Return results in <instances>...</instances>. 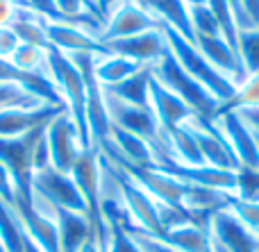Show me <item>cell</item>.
<instances>
[{
  "label": "cell",
  "instance_id": "24",
  "mask_svg": "<svg viewBox=\"0 0 259 252\" xmlns=\"http://www.w3.org/2000/svg\"><path fill=\"white\" fill-rule=\"evenodd\" d=\"M0 241L7 252H25V230L12 205L0 198Z\"/></svg>",
  "mask_w": 259,
  "mask_h": 252
},
{
  "label": "cell",
  "instance_id": "19",
  "mask_svg": "<svg viewBox=\"0 0 259 252\" xmlns=\"http://www.w3.org/2000/svg\"><path fill=\"white\" fill-rule=\"evenodd\" d=\"M146 12H150L159 23L168 25L180 36L193 43V27L189 18V5L184 0H137Z\"/></svg>",
  "mask_w": 259,
  "mask_h": 252
},
{
  "label": "cell",
  "instance_id": "8",
  "mask_svg": "<svg viewBox=\"0 0 259 252\" xmlns=\"http://www.w3.org/2000/svg\"><path fill=\"white\" fill-rule=\"evenodd\" d=\"M207 230L216 252H259V234L248 230L228 207L211 214Z\"/></svg>",
  "mask_w": 259,
  "mask_h": 252
},
{
  "label": "cell",
  "instance_id": "18",
  "mask_svg": "<svg viewBox=\"0 0 259 252\" xmlns=\"http://www.w3.org/2000/svg\"><path fill=\"white\" fill-rule=\"evenodd\" d=\"M105 45L109 48L112 55H121V57L134 59V62L146 64V66H152L166 53V48H168L161 27L159 30H148V32H141V34L127 36V39L109 41Z\"/></svg>",
  "mask_w": 259,
  "mask_h": 252
},
{
  "label": "cell",
  "instance_id": "27",
  "mask_svg": "<svg viewBox=\"0 0 259 252\" xmlns=\"http://www.w3.org/2000/svg\"><path fill=\"white\" fill-rule=\"evenodd\" d=\"M9 62H12L16 68L27 71V73L46 71V50L36 48V45H30V43H21Z\"/></svg>",
  "mask_w": 259,
  "mask_h": 252
},
{
  "label": "cell",
  "instance_id": "5",
  "mask_svg": "<svg viewBox=\"0 0 259 252\" xmlns=\"http://www.w3.org/2000/svg\"><path fill=\"white\" fill-rule=\"evenodd\" d=\"M41 130H34L25 136H16V139H3L0 136V164L12 175L16 193L30 200H32V175H34L32 148H34V141L41 134Z\"/></svg>",
  "mask_w": 259,
  "mask_h": 252
},
{
  "label": "cell",
  "instance_id": "13",
  "mask_svg": "<svg viewBox=\"0 0 259 252\" xmlns=\"http://www.w3.org/2000/svg\"><path fill=\"white\" fill-rule=\"evenodd\" d=\"M211 121L219 125V130L223 132L225 141L230 143L234 157H237L239 166L248 168H259V148L252 130L239 118L237 112H216V116Z\"/></svg>",
  "mask_w": 259,
  "mask_h": 252
},
{
  "label": "cell",
  "instance_id": "9",
  "mask_svg": "<svg viewBox=\"0 0 259 252\" xmlns=\"http://www.w3.org/2000/svg\"><path fill=\"white\" fill-rule=\"evenodd\" d=\"M44 134H46V143H48V150H50V164L57 171L71 173L73 164H75V159L82 153V145H80V136H77V130H75V123L71 121L68 112H62L59 116H55L46 125Z\"/></svg>",
  "mask_w": 259,
  "mask_h": 252
},
{
  "label": "cell",
  "instance_id": "1",
  "mask_svg": "<svg viewBox=\"0 0 259 252\" xmlns=\"http://www.w3.org/2000/svg\"><path fill=\"white\" fill-rule=\"evenodd\" d=\"M46 75L57 86L59 95H62L64 105H66L68 116L75 123L82 150L94 148L91 145L89 125H87V86H84L80 71L75 68V64L62 50L50 48V50H46Z\"/></svg>",
  "mask_w": 259,
  "mask_h": 252
},
{
  "label": "cell",
  "instance_id": "28",
  "mask_svg": "<svg viewBox=\"0 0 259 252\" xmlns=\"http://www.w3.org/2000/svg\"><path fill=\"white\" fill-rule=\"evenodd\" d=\"M39 98H34L32 93H27L23 86L18 84H3L0 82V109H12V107H41Z\"/></svg>",
  "mask_w": 259,
  "mask_h": 252
},
{
  "label": "cell",
  "instance_id": "32",
  "mask_svg": "<svg viewBox=\"0 0 259 252\" xmlns=\"http://www.w3.org/2000/svg\"><path fill=\"white\" fill-rule=\"evenodd\" d=\"M130 234L137 239V243L141 245L143 252H180V250H175L173 245H168L166 241H161L159 236H155V234H146V232H139V230L130 232Z\"/></svg>",
  "mask_w": 259,
  "mask_h": 252
},
{
  "label": "cell",
  "instance_id": "14",
  "mask_svg": "<svg viewBox=\"0 0 259 252\" xmlns=\"http://www.w3.org/2000/svg\"><path fill=\"white\" fill-rule=\"evenodd\" d=\"M16 216L21 218V225L25 230V234L34 241L44 252H62L59 248V236H57V227H55L53 218L46 212L34 207L30 198H23V195H14L12 203Z\"/></svg>",
  "mask_w": 259,
  "mask_h": 252
},
{
  "label": "cell",
  "instance_id": "26",
  "mask_svg": "<svg viewBox=\"0 0 259 252\" xmlns=\"http://www.w3.org/2000/svg\"><path fill=\"white\" fill-rule=\"evenodd\" d=\"M189 18H191V27H193V39L196 36H223L219 21H216V16L211 14V9L207 5L189 7Z\"/></svg>",
  "mask_w": 259,
  "mask_h": 252
},
{
  "label": "cell",
  "instance_id": "34",
  "mask_svg": "<svg viewBox=\"0 0 259 252\" xmlns=\"http://www.w3.org/2000/svg\"><path fill=\"white\" fill-rule=\"evenodd\" d=\"M18 45H21V39L16 36V32H14L9 25L0 27V57L12 59V55L16 53Z\"/></svg>",
  "mask_w": 259,
  "mask_h": 252
},
{
  "label": "cell",
  "instance_id": "4",
  "mask_svg": "<svg viewBox=\"0 0 259 252\" xmlns=\"http://www.w3.org/2000/svg\"><path fill=\"white\" fill-rule=\"evenodd\" d=\"M32 195L71 212L87 214V203L80 186L71 177V173L57 171L55 166H48L44 171H36L32 175Z\"/></svg>",
  "mask_w": 259,
  "mask_h": 252
},
{
  "label": "cell",
  "instance_id": "21",
  "mask_svg": "<svg viewBox=\"0 0 259 252\" xmlns=\"http://www.w3.org/2000/svg\"><path fill=\"white\" fill-rule=\"evenodd\" d=\"M150 80H152V73L150 66L141 68L139 73H134L132 77L123 80L121 84H114V86H103L109 95L114 98L123 100L127 105H137V107H150Z\"/></svg>",
  "mask_w": 259,
  "mask_h": 252
},
{
  "label": "cell",
  "instance_id": "12",
  "mask_svg": "<svg viewBox=\"0 0 259 252\" xmlns=\"http://www.w3.org/2000/svg\"><path fill=\"white\" fill-rule=\"evenodd\" d=\"M62 112H66V107H59V105L0 109V136H3V139L25 136V134H30V132L46 127Z\"/></svg>",
  "mask_w": 259,
  "mask_h": 252
},
{
  "label": "cell",
  "instance_id": "11",
  "mask_svg": "<svg viewBox=\"0 0 259 252\" xmlns=\"http://www.w3.org/2000/svg\"><path fill=\"white\" fill-rule=\"evenodd\" d=\"M187 123L191 125L193 134H196V139H198L205 166L223 168V171H237L239 168L237 157H234L230 143L225 141L223 132L219 130V125H216L211 118H202L196 114V116Z\"/></svg>",
  "mask_w": 259,
  "mask_h": 252
},
{
  "label": "cell",
  "instance_id": "41",
  "mask_svg": "<svg viewBox=\"0 0 259 252\" xmlns=\"http://www.w3.org/2000/svg\"><path fill=\"white\" fill-rule=\"evenodd\" d=\"M0 252H7V250H5V245H3V241H0Z\"/></svg>",
  "mask_w": 259,
  "mask_h": 252
},
{
  "label": "cell",
  "instance_id": "25",
  "mask_svg": "<svg viewBox=\"0 0 259 252\" xmlns=\"http://www.w3.org/2000/svg\"><path fill=\"white\" fill-rule=\"evenodd\" d=\"M250 107H259V75H248V80L237 89L234 98L221 105L219 112H239Z\"/></svg>",
  "mask_w": 259,
  "mask_h": 252
},
{
  "label": "cell",
  "instance_id": "15",
  "mask_svg": "<svg viewBox=\"0 0 259 252\" xmlns=\"http://www.w3.org/2000/svg\"><path fill=\"white\" fill-rule=\"evenodd\" d=\"M193 45H196V48L207 57V62H209L216 71L223 73L237 89L248 80V73H246V68H243L239 53L223 39V36H196V39H193Z\"/></svg>",
  "mask_w": 259,
  "mask_h": 252
},
{
  "label": "cell",
  "instance_id": "20",
  "mask_svg": "<svg viewBox=\"0 0 259 252\" xmlns=\"http://www.w3.org/2000/svg\"><path fill=\"white\" fill-rule=\"evenodd\" d=\"M159 239L180 252H216L209 230L202 223H184L180 227L161 232Z\"/></svg>",
  "mask_w": 259,
  "mask_h": 252
},
{
  "label": "cell",
  "instance_id": "10",
  "mask_svg": "<svg viewBox=\"0 0 259 252\" xmlns=\"http://www.w3.org/2000/svg\"><path fill=\"white\" fill-rule=\"evenodd\" d=\"M41 23H44L48 43L53 45V48L62 50L64 55L91 53V55H98V57L112 55L107 45L91 30H87V27L73 25V23H62V21H48V18H41Z\"/></svg>",
  "mask_w": 259,
  "mask_h": 252
},
{
  "label": "cell",
  "instance_id": "38",
  "mask_svg": "<svg viewBox=\"0 0 259 252\" xmlns=\"http://www.w3.org/2000/svg\"><path fill=\"white\" fill-rule=\"evenodd\" d=\"M239 118L250 127L255 134H259V107H250V109H239Z\"/></svg>",
  "mask_w": 259,
  "mask_h": 252
},
{
  "label": "cell",
  "instance_id": "17",
  "mask_svg": "<svg viewBox=\"0 0 259 252\" xmlns=\"http://www.w3.org/2000/svg\"><path fill=\"white\" fill-rule=\"evenodd\" d=\"M150 109L166 134H170L173 130H178L180 125H184L196 116V112L182 98H178L173 91L161 86L155 77L150 80Z\"/></svg>",
  "mask_w": 259,
  "mask_h": 252
},
{
  "label": "cell",
  "instance_id": "3",
  "mask_svg": "<svg viewBox=\"0 0 259 252\" xmlns=\"http://www.w3.org/2000/svg\"><path fill=\"white\" fill-rule=\"evenodd\" d=\"M150 73L161 86H166V89L173 91L178 98H182L198 116H202V118L216 116L221 103L200 84V82H196L182 66H180L178 59L173 57V53H170L168 48H166V53L150 66Z\"/></svg>",
  "mask_w": 259,
  "mask_h": 252
},
{
  "label": "cell",
  "instance_id": "22",
  "mask_svg": "<svg viewBox=\"0 0 259 252\" xmlns=\"http://www.w3.org/2000/svg\"><path fill=\"white\" fill-rule=\"evenodd\" d=\"M168 150H170V159L175 164H182V166H205L200 155V145H198V139L189 123L180 125L178 130H173L168 134Z\"/></svg>",
  "mask_w": 259,
  "mask_h": 252
},
{
  "label": "cell",
  "instance_id": "36",
  "mask_svg": "<svg viewBox=\"0 0 259 252\" xmlns=\"http://www.w3.org/2000/svg\"><path fill=\"white\" fill-rule=\"evenodd\" d=\"M228 5H230V9H232V14H234V23H237V30H239V32L257 30V27L250 23V18L246 16V12H243L241 0H228Z\"/></svg>",
  "mask_w": 259,
  "mask_h": 252
},
{
  "label": "cell",
  "instance_id": "16",
  "mask_svg": "<svg viewBox=\"0 0 259 252\" xmlns=\"http://www.w3.org/2000/svg\"><path fill=\"white\" fill-rule=\"evenodd\" d=\"M164 173L173 175L175 180L184 182L191 186H202V189H211V191H221V193H234L237 189V177L234 171H223V168H214V166H182V164H161Z\"/></svg>",
  "mask_w": 259,
  "mask_h": 252
},
{
  "label": "cell",
  "instance_id": "29",
  "mask_svg": "<svg viewBox=\"0 0 259 252\" xmlns=\"http://www.w3.org/2000/svg\"><path fill=\"white\" fill-rule=\"evenodd\" d=\"M237 177V189L234 195L241 200H250V203H259V168H248L239 166L234 171Z\"/></svg>",
  "mask_w": 259,
  "mask_h": 252
},
{
  "label": "cell",
  "instance_id": "31",
  "mask_svg": "<svg viewBox=\"0 0 259 252\" xmlns=\"http://www.w3.org/2000/svg\"><path fill=\"white\" fill-rule=\"evenodd\" d=\"M109 230H112V243H109L107 252H143L137 239L121 225H109Z\"/></svg>",
  "mask_w": 259,
  "mask_h": 252
},
{
  "label": "cell",
  "instance_id": "7",
  "mask_svg": "<svg viewBox=\"0 0 259 252\" xmlns=\"http://www.w3.org/2000/svg\"><path fill=\"white\" fill-rule=\"evenodd\" d=\"M159 27L161 23L150 12H146L137 0H121L109 9L105 30L100 32L98 39L103 43H109V41L127 39V36L141 34L148 30H159Z\"/></svg>",
  "mask_w": 259,
  "mask_h": 252
},
{
  "label": "cell",
  "instance_id": "40",
  "mask_svg": "<svg viewBox=\"0 0 259 252\" xmlns=\"http://www.w3.org/2000/svg\"><path fill=\"white\" fill-rule=\"evenodd\" d=\"M80 252H100V250H98V245H96V243H89L84 250H80Z\"/></svg>",
  "mask_w": 259,
  "mask_h": 252
},
{
  "label": "cell",
  "instance_id": "23",
  "mask_svg": "<svg viewBox=\"0 0 259 252\" xmlns=\"http://www.w3.org/2000/svg\"><path fill=\"white\" fill-rule=\"evenodd\" d=\"M146 68V64H139L134 59L121 57V55H105V57H96V77H98L100 86H114L121 84L123 80L132 77Z\"/></svg>",
  "mask_w": 259,
  "mask_h": 252
},
{
  "label": "cell",
  "instance_id": "39",
  "mask_svg": "<svg viewBox=\"0 0 259 252\" xmlns=\"http://www.w3.org/2000/svg\"><path fill=\"white\" fill-rule=\"evenodd\" d=\"M25 252H44V250H41V248H39V245H36V243H34V241H32V239H30V236H27V234H25Z\"/></svg>",
  "mask_w": 259,
  "mask_h": 252
},
{
  "label": "cell",
  "instance_id": "2",
  "mask_svg": "<svg viewBox=\"0 0 259 252\" xmlns=\"http://www.w3.org/2000/svg\"><path fill=\"white\" fill-rule=\"evenodd\" d=\"M161 32H164L166 45H168V50L173 53V57L178 59V64L193 77V80L200 82V84L205 86V89L209 91L221 105L230 103V100L234 98L237 86H234L221 71H216V68L207 62L205 55H202L191 41H187L184 36H180L178 32L170 30V27L164 25V23H161Z\"/></svg>",
  "mask_w": 259,
  "mask_h": 252
},
{
  "label": "cell",
  "instance_id": "6",
  "mask_svg": "<svg viewBox=\"0 0 259 252\" xmlns=\"http://www.w3.org/2000/svg\"><path fill=\"white\" fill-rule=\"evenodd\" d=\"M32 203H34L36 209L46 212L53 218L55 227H57L62 252H80L89 243H94V230H91V223L87 218V214L71 212V209H64V207H55V205L46 203V200L36 198V195H32Z\"/></svg>",
  "mask_w": 259,
  "mask_h": 252
},
{
  "label": "cell",
  "instance_id": "30",
  "mask_svg": "<svg viewBox=\"0 0 259 252\" xmlns=\"http://www.w3.org/2000/svg\"><path fill=\"white\" fill-rule=\"evenodd\" d=\"M228 209L255 234H259V203H250V200H241L234 193L228 195Z\"/></svg>",
  "mask_w": 259,
  "mask_h": 252
},
{
  "label": "cell",
  "instance_id": "37",
  "mask_svg": "<svg viewBox=\"0 0 259 252\" xmlns=\"http://www.w3.org/2000/svg\"><path fill=\"white\" fill-rule=\"evenodd\" d=\"M14 195H16V189H14V182H12V175L9 171L0 164V198L5 200L7 205L14 203Z\"/></svg>",
  "mask_w": 259,
  "mask_h": 252
},
{
  "label": "cell",
  "instance_id": "35",
  "mask_svg": "<svg viewBox=\"0 0 259 252\" xmlns=\"http://www.w3.org/2000/svg\"><path fill=\"white\" fill-rule=\"evenodd\" d=\"M21 9H27L25 0H0V27L12 25Z\"/></svg>",
  "mask_w": 259,
  "mask_h": 252
},
{
  "label": "cell",
  "instance_id": "33",
  "mask_svg": "<svg viewBox=\"0 0 259 252\" xmlns=\"http://www.w3.org/2000/svg\"><path fill=\"white\" fill-rule=\"evenodd\" d=\"M25 7L30 9V12L39 14L41 18H48V21H62L66 23V18L59 14L57 9V3L55 0H25Z\"/></svg>",
  "mask_w": 259,
  "mask_h": 252
}]
</instances>
